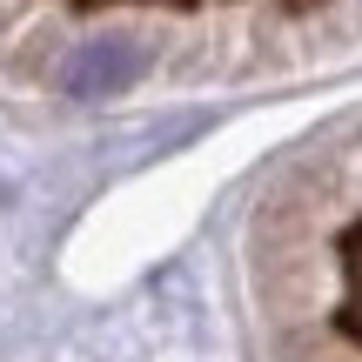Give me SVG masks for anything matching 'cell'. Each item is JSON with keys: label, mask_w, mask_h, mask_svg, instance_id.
<instances>
[{"label": "cell", "mask_w": 362, "mask_h": 362, "mask_svg": "<svg viewBox=\"0 0 362 362\" xmlns=\"http://www.w3.org/2000/svg\"><path fill=\"white\" fill-rule=\"evenodd\" d=\"M148 67V47L128 34H101V40H81L74 54H67L61 67V88L74 94V101H115V94H128L134 81H141Z\"/></svg>", "instance_id": "1"}]
</instances>
